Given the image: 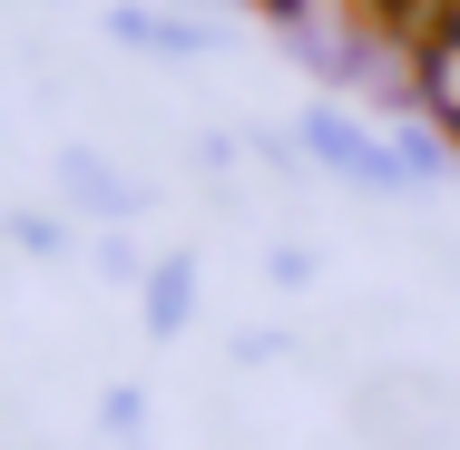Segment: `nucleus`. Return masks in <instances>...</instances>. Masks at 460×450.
<instances>
[{
    "label": "nucleus",
    "mask_w": 460,
    "mask_h": 450,
    "mask_svg": "<svg viewBox=\"0 0 460 450\" xmlns=\"http://www.w3.org/2000/svg\"><path fill=\"white\" fill-rule=\"evenodd\" d=\"M421 98H431V108L460 128V30H441V40L421 49Z\"/></svg>",
    "instance_id": "nucleus-1"
}]
</instances>
